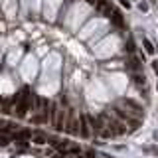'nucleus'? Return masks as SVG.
<instances>
[{
    "mask_svg": "<svg viewBox=\"0 0 158 158\" xmlns=\"http://www.w3.org/2000/svg\"><path fill=\"white\" fill-rule=\"evenodd\" d=\"M79 135H81V136H85V138H87V136L91 135V131H89V126H87V121H85V119L81 121V131H79Z\"/></svg>",
    "mask_w": 158,
    "mask_h": 158,
    "instance_id": "3",
    "label": "nucleus"
},
{
    "mask_svg": "<svg viewBox=\"0 0 158 158\" xmlns=\"http://www.w3.org/2000/svg\"><path fill=\"white\" fill-rule=\"evenodd\" d=\"M124 105H126V107H131V109H135L136 113H142V107H140V105H136L135 101H124Z\"/></svg>",
    "mask_w": 158,
    "mask_h": 158,
    "instance_id": "5",
    "label": "nucleus"
},
{
    "mask_svg": "<svg viewBox=\"0 0 158 158\" xmlns=\"http://www.w3.org/2000/svg\"><path fill=\"white\" fill-rule=\"evenodd\" d=\"M47 140H45V136H42V135H38V136H34V144H38V146H42V144H45Z\"/></svg>",
    "mask_w": 158,
    "mask_h": 158,
    "instance_id": "6",
    "label": "nucleus"
},
{
    "mask_svg": "<svg viewBox=\"0 0 158 158\" xmlns=\"http://www.w3.org/2000/svg\"><path fill=\"white\" fill-rule=\"evenodd\" d=\"M144 47H146V52H148V54H154V47H152V44H150L148 40H144Z\"/></svg>",
    "mask_w": 158,
    "mask_h": 158,
    "instance_id": "7",
    "label": "nucleus"
},
{
    "mask_svg": "<svg viewBox=\"0 0 158 158\" xmlns=\"http://www.w3.org/2000/svg\"><path fill=\"white\" fill-rule=\"evenodd\" d=\"M89 124L95 133H99L103 126H105V124H103V119H95V117H89Z\"/></svg>",
    "mask_w": 158,
    "mask_h": 158,
    "instance_id": "1",
    "label": "nucleus"
},
{
    "mask_svg": "<svg viewBox=\"0 0 158 158\" xmlns=\"http://www.w3.org/2000/svg\"><path fill=\"white\" fill-rule=\"evenodd\" d=\"M30 136H32L30 131H20L18 135H14V140H26V138H30Z\"/></svg>",
    "mask_w": 158,
    "mask_h": 158,
    "instance_id": "4",
    "label": "nucleus"
},
{
    "mask_svg": "<svg viewBox=\"0 0 158 158\" xmlns=\"http://www.w3.org/2000/svg\"><path fill=\"white\" fill-rule=\"evenodd\" d=\"M81 158H97V156H95L91 150H87V152H85V156H81Z\"/></svg>",
    "mask_w": 158,
    "mask_h": 158,
    "instance_id": "9",
    "label": "nucleus"
},
{
    "mask_svg": "<svg viewBox=\"0 0 158 158\" xmlns=\"http://www.w3.org/2000/svg\"><path fill=\"white\" fill-rule=\"evenodd\" d=\"M154 71L158 73V61H154Z\"/></svg>",
    "mask_w": 158,
    "mask_h": 158,
    "instance_id": "10",
    "label": "nucleus"
},
{
    "mask_svg": "<svg viewBox=\"0 0 158 158\" xmlns=\"http://www.w3.org/2000/svg\"><path fill=\"white\" fill-rule=\"evenodd\" d=\"M113 113L117 115V117H119V119H121L123 123H126V121L131 119V117H128V113H124L123 109H119V107H113Z\"/></svg>",
    "mask_w": 158,
    "mask_h": 158,
    "instance_id": "2",
    "label": "nucleus"
},
{
    "mask_svg": "<svg viewBox=\"0 0 158 158\" xmlns=\"http://www.w3.org/2000/svg\"><path fill=\"white\" fill-rule=\"evenodd\" d=\"M135 81H136V83H142V85H144V75H142V77H140V75H135Z\"/></svg>",
    "mask_w": 158,
    "mask_h": 158,
    "instance_id": "8",
    "label": "nucleus"
}]
</instances>
